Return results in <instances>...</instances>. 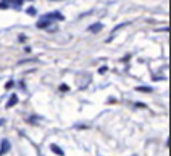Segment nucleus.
<instances>
[{
	"label": "nucleus",
	"mask_w": 171,
	"mask_h": 156,
	"mask_svg": "<svg viewBox=\"0 0 171 156\" xmlns=\"http://www.w3.org/2000/svg\"><path fill=\"white\" fill-rule=\"evenodd\" d=\"M63 19H65V16H63L61 13H58V11H52V13H45L44 16L39 18V21H37V24L36 26H37L39 29H49L52 23H55V21H63Z\"/></svg>",
	"instance_id": "nucleus-1"
},
{
	"label": "nucleus",
	"mask_w": 171,
	"mask_h": 156,
	"mask_svg": "<svg viewBox=\"0 0 171 156\" xmlns=\"http://www.w3.org/2000/svg\"><path fill=\"white\" fill-rule=\"evenodd\" d=\"M10 7V2H0V10H7Z\"/></svg>",
	"instance_id": "nucleus-7"
},
{
	"label": "nucleus",
	"mask_w": 171,
	"mask_h": 156,
	"mask_svg": "<svg viewBox=\"0 0 171 156\" xmlns=\"http://www.w3.org/2000/svg\"><path fill=\"white\" fill-rule=\"evenodd\" d=\"M50 150H52L53 153H57V155H58V156H65V153H63V150L60 148L58 145H55V143H52V145H50Z\"/></svg>",
	"instance_id": "nucleus-5"
},
{
	"label": "nucleus",
	"mask_w": 171,
	"mask_h": 156,
	"mask_svg": "<svg viewBox=\"0 0 171 156\" xmlns=\"http://www.w3.org/2000/svg\"><path fill=\"white\" fill-rule=\"evenodd\" d=\"M16 103H18V95L13 94L10 98H8V101H7V108H13Z\"/></svg>",
	"instance_id": "nucleus-4"
},
{
	"label": "nucleus",
	"mask_w": 171,
	"mask_h": 156,
	"mask_svg": "<svg viewBox=\"0 0 171 156\" xmlns=\"http://www.w3.org/2000/svg\"><path fill=\"white\" fill-rule=\"evenodd\" d=\"M107 69H108L107 66H102L100 69H98V74H105V73H107Z\"/></svg>",
	"instance_id": "nucleus-11"
},
{
	"label": "nucleus",
	"mask_w": 171,
	"mask_h": 156,
	"mask_svg": "<svg viewBox=\"0 0 171 156\" xmlns=\"http://www.w3.org/2000/svg\"><path fill=\"white\" fill-rule=\"evenodd\" d=\"M136 108H145V105H142V103H136Z\"/></svg>",
	"instance_id": "nucleus-12"
},
{
	"label": "nucleus",
	"mask_w": 171,
	"mask_h": 156,
	"mask_svg": "<svg viewBox=\"0 0 171 156\" xmlns=\"http://www.w3.org/2000/svg\"><path fill=\"white\" fill-rule=\"evenodd\" d=\"M102 29H103V24H102V23H97V24H91L87 28V31L89 32H98V31H102Z\"/></svg>",
	"instance_id": "nucleus-3"
},
{
	"label": "nucleus",
	"mask_w": 171,
	"mask_h": 156,
	"mask_svg": "<svg viewBox=\"0 0 171 156\" xmlns=\"http://www.w3.org/2000/svg\"><path fill=\"white\" fill-rule=\"evenodd\" d=\"M10 148H11L10 140L3 139V140H2V143H0V156H3L5 153H8V151H10Z\"/></svg>",
	"instance_id": "nucleus-2"
},
{
	"label": "nucleus",
	"mask_w": 171,
	"mask_h": 156,
	"mask_svg": "<svg viewBox=\"0 0 171 156\" xmlns=\"http://www.w3.org/2000/svg\"><path fill=\"white\" fill-rule=\"evenodd\" d=\"M136 90L137 92H145V94H149V92H152L154 89H152V87H136Z\"/></svg>",
	"instance_id": "nucleus-6"
},
{
	"label": "nucleus",
	"mask_w": 171,
	"mask_h": 156,
	"mask_svg": "<svg viewBox=\"0 0 171 156\" xmlns=\"http://www.w3.org/2000/svg\"><path fill=\"white\" fill-rule=\"evenodd\" d=\"M13 85H15V82H13V80H8V82L5 84V89H11Z\"/></svg>",
	"instance_id": "nucleus-10"
},
{
	"label": "nucleus",
	"mask_w": 171,
	"mask_h": 156,
	"mask_svg": "<svg viewBox=\"0 0 171 156\" xmlns=\"http://www.w3.org/2000/svg\"><path fill=\"white\" fill-rule=\"evenodd\" d=\"M26 13H28L29 16H34V15L37 13V11H36V8H34V7H31V8H28V10H26Z\"/></svg>",
	"instance_id": "nucleus-8"
},
{
	"label": "nucleus",
	"mask_w": 171,
	"mask_h": 156,
	"mask_svg": "<svg viewBox=\"0 0 171 156\" xmlns=\"http://www.w3.org/2000/svg\"><path fill=\"white\" fill-rule=\"evenodd\" d=\"M3 124H5V119H3V118H0V127H2Z\"/></svg>",
	"instance_id": "nucleus-13"
},
{
	"label": "nucleus",
	"mask_w": 171,
	"mask_h": 156,
	"mask_svg": "<svg viewBox=\"0 0 171 156\" xmlns=\"http://www.w3.org/2000/svg\"><path fill=\"white\" fill-rule=\"evenodd\" d=\"M60 90H61V92H68V90H70V87H68L66 84H61V85H60Z\"/></svg>",
	"instance_id": "nucleus-9"
}]
</instances>
